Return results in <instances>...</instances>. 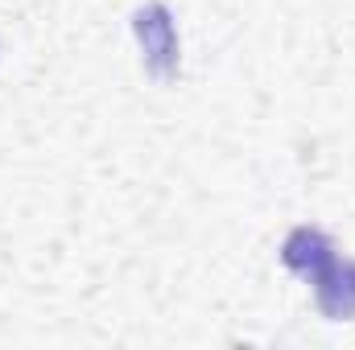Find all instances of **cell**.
<instances>
[{
    "label": "cell",
    "mask_w": 355,
    "mask_h": 350,
    "mask_svg": "<svg viewBox=\"0 0 355 350\" xmlns=\"http://www.w3.org/2000/svg\"><path fill=\"white\" fill-rule=\"evenodd\" d=\"M331 260H335V243L318 227H293L281 243V264L302 280H314Z\"/></svg>",
    "instance_id": "obj_2"
},
{
    "label": "cell",
    "mask_w": 355,
    "mask_h": 350,
    "mask_svg": "<svg viewBox=\"0 0 355 350\" xmlns=\"http://www.w3.org/2000/svg\"><path fill=\"white\" fill-rule=\"evenodd\" d=\"M132 33L141 46V62L153 83H174L182 71V46H178L174 12L162 0H149L132 12Z\"/></svg>",
    "instance_id": "obj_1"
},
{
    "label": "cell",
    "mask_w": 355,
    "mask_h": 350,
    "mask_svg": "<svg viewBox=\"0 0 355 350\" xmlns=\"http://www.w3.org/2000/svg\"><path fill=\"white\" fill-rule=\"evenodd\" d=\"M310 284H314V297H318L322 317H331V322L355 317V264L352 260H339L335 256Z\"/></svg>",
    "instance_id": "obj_3"
}]
</instances>
